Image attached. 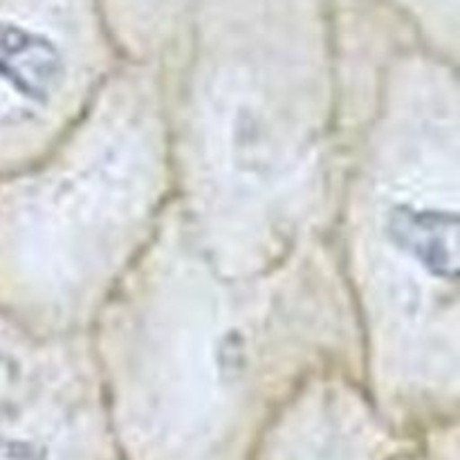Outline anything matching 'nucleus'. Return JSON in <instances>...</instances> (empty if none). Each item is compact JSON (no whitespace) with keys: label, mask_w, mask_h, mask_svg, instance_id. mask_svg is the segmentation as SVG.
I'll use <instances>...</instances> for the list:
<instances>
[{"label":"nucleus","mask_w":460,"mask_h":460,"mask_svg":"<svg viewBox=\"0 0 460 460\" xmlns=\"http://www.w3.org/2000/svg\"><path fill=\"white\" fill-rule=\"evenodd\" d=\"M389 236L404 254L413 256L431 274L454 279L458 272L456 214L398 205L389 214Z\"/></svg>","instance_id":"f257e3e1"},{"label":"nucleus","mask_w":460,"mask_h":460,"mask_svg":"<svg viewBox=\"0 0 460 460\" xmlns=\"http://www.w3.org/2000/svg\"><path fill=\"white\" fill-rule=\"evenodd\" d=\"M63 76L52 40L13 22H0V79L34 102H45Z\"/></svg>","instance_id":"f03ea898"},{"label":"nucleus","mask_w":460,"mask_h":460,"mask_svg":"<svg viewBox=\"0 0 460 460\" xmlns=\"http://www.w3.org/2000/svg\"><path fill=\"white\" fill-rule=\"evenodd\" d=\"M0 460H43V454L27 443L0 440Z\"/></svg>","instance_id":"7ed1b4c3"}]
</instances>
